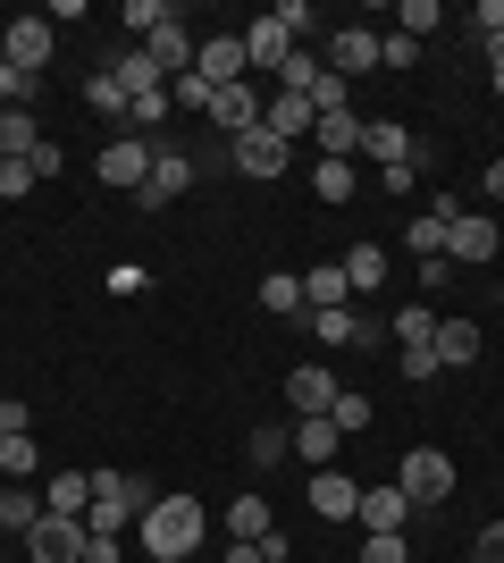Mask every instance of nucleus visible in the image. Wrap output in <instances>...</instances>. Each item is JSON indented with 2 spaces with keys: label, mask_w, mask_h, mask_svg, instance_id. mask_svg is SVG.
<instances>
[{
  "label": "nucleus",
  "mask_w": 504,
  "mask_h": 563,
  "mask_svg": "<svg viewBox=\"0 0 504 563\" xmlns=\"http://www.w3.org/2000/svg\"><path fill=\"white\" fill-rule=\"evenodd\" d=\"M168 18H177L168 0H126V9H119V25H126V34H135V43H152V34H160Z\"/></svg>",
  "instance_id": "nucleus-29"
},
{
  "label": "nucleus",
  "mask_w": 504,
  "mask_h": 563,
  "mask_svg": "<svg viewBox=\"0 0 504 563\" xmlns=\"http://www.w3.org/2000/svg\"><path fill=\"white\" fill-rule=\"evenodd\" d=\"M429 336H437V311L429 303H404V311H395V353H429Z\"/></svg>",
  "instance_id": "nucleus-26"
},
{
  "label": "nucleus",
  "mask_w": 504,
  "mask_h": 563,
  "mask_svg": "<svg viewBox=\"0 0 504 563\" xmlns=\"http://www.w3.org/2000/svg\"><path fill=\"white\" fill-rule=\"evenodd\" d=\"M488 76H496V101H504V34L488 43Z\"/></svg>",
  "instance_id": "nucleus-46"
},
{
  "label": "nucleus",
  "mask_w": 504,
  "mask_h": 563,
  "mask_svg": "<svg viewBox=\"0 0 504 563\" xmlns=\"http://www.w3.org/2000/svg\"><path fill=\"white\" fill-rule=\"evenodd\" d=\"M395 488L412 496V514H421V505H446V496H455V454L412 446V454H404V471H395Z\"/></svg>",
  "instance_id": "nucleus-2"
},
{
  "label": "nucleus",
  "mask_w": 504,
  "mask_h": 563,
  "mask_svg": "<svg viewBox=\"0 0 504 563\" xmlns=\"http://www.w3.org/2000/svg\"><path fill=\"white\" fill-rule=\"evenodd\" d=\"M193 76H202L211 93L244 85V76H253V59H244V34H202V43H193Z\"/></svg>",
  "instance_id": "nucleus-4"
},
{
  "label": "nucleus",
  "mask_w": 504,
  "mask_h": 563,
  "mask_svg": "<svg viewBox=\"0 0 504 563\" xmlns=\"http://www.w3.org/2000/svg\"><path fill=\"white\" fill-rule=\"evenodd\" d=\"M437 25H446V9H437V0H404V9H395V34H412V43H421V34H437Z\"/></svg>",
  "instance_id": "nucleus-33"
},
{
  "label": "nucleus",
  "mask_w": 504,
  "mask_h": 563,
  "mask_svg": "<svg viewBox=\"0 0 504 563\" xmlns=\"http://www.w3.org/2000/svg\"><path fill=\"white\" fill-rule=\"evenodd\" d=\"M261 126H269L278 143H294V135H312V126H320V110H312L303 93H269V101H261Z\"/></svg>",
  "instance_id": "nucleus-15"
},
{
  "label": "nucleus",
  "mask_w": 504,
  "mask_h": 563,
  "mask_svg": "<svg viewBox=\"0 0 504 563\" xmlns=\"http://www.w3.org/2000/svg\"><path fill=\"white\" fill-rule=\"evenodd\" d=\"M320 76H328V68H320V51H287V68H278V93H303V101H312Z\"/></svg>",
  "instance_id": "nucleus-30"
},
{
  "label": "nucleus",
  "mask_w": 504,
  "mask_h": 563,
  "mask_svg": "<svg viewBox=\"0 0 504 563\" xmlns=\"http://www.w3.org/2000/svg\"><path fill=\"white\" fill-rule=\"evenodd\" d=\"M85 505H93V471H59V479H51V505H43V514L85 521Z\"/></svg>",
  "instance_id": "nucleus-21"
},
{
  "label": "nucleus",
  "mask_w": 504,
  "mask_h": 563,
  "mask_svg": "<svg viewBox=\"0 0 504 563\" xmlns=\"http://www.w3.org/2000/svg\"><path fill=\"white\" fill-rule=\"evenodd\" d=\"M379 68V25H328V76H370Z\"/></svg>",
  "instance_id": "nucleus-8"
},
{
  "label": "nucleus",
  "mask_w": 504,
  "mask_h": 563,
  "mask_svg": "<svg viewBox=\"0 0 504 563\" xmlns=\"http://www.w3.org/2000/svg\"><path fill=\"white\" fill-rule=\"evenodd\" d=\"M34 463H43V446H34V438H0V479H25Z\"/></svg>",
  "instance_id": "nucleus-34"
},
{
  "label": "nucleus",
  "mask_w": 504,
  "mask_h": 563,
  "mask_svg": "<svg viewBox=\"0 0 504 563\" xmlns=\"http://www.w3.org/2000/svg\"><path fill=\"white\" fill-rule=\"evenodd\" d=\"M287 34H278V25H269V18H253V34H244V59H253V76H278V68H287Z\"/></svg>",
  "instance_id": "nucleus-20"
},
{
  "label": "nucleus",
  "mask_w": 504,
  "mask_h": 563,
  "mask_svg": "<svg viewBox=\"0 0 504 563\" xmlns=\"http://www.w3.org/2000/svg\"><path fill=\"white\" fill-rule=\"evenodd\" d=\"M361 563H412L404 539H361Z\"/></svg>",
  "instance_id": "nucleus-43"
},
{
  "label": "nucleus",
  "mask_w": 504,
  "mask_h": 563,
  "mask_svg": "<svg viewBox=\"0 0 504 563\" xmlns=\"http://www.w3.org/2000/svg\"><path fill=\"white\" fill-rule=\"evenodd\" d=\"M177 194H193V152H177V143H152V177H144V211H168Z\"/></svg>",
  "instance_id": "nucleus-6"
},
{
  "label": "nucleus",
  "mask_w": 504,
  "mask_h": 563,
  "mask_svg": "<svg viewBox=\"0 0 504 563\" xmlns=\"http://www.w3.org/2000/svg\"><path fill=\"white\" fill-rule=\"evenodd\" d=\"M168 110H211V85H202V76H177V85H168Z\"/></svg>",
  "instance_id": "nucleus-40"
},
{
  "label": "nucleus",
  "mask_w": 504,
  "mask_h": 563,
  "mask_svg": "<svg viewBox=\"0 0 504 563\" xmlns=\"http://www.w3.org/2000/svg\"><path fill=\"white\" fill-rule=\"evenodd\" d=\"M0 51H9V68L43 76L51 68V18H9L0 25Z\"/></svg>",
  "instance_id": "nucleus-10"
},
{
  "label": "nucleus",
  "mask_w": 504,
  "mask_h": 563,
  "mask_svg": "<svg viewBox=\"0 0 504 563\" xmlns=\"http://www.w3.org/2000/svg\"><path fill=\"white\" fill-rule=\"evenodd\" d=\"M446 228H455V219H412V253H421V261H437V253H446Z\"/></svg>",
  "instance_id": "nucleus-36"
},
{
  "label": "nucleus",
  "mask_w": 504,
  "mask_h": 563,
  "mask_svg": "<svg viewBox=\"0 0 504 563\" xmlns=\"http://www.w3.org/2000/svg\"><path fill=\"white\" fill-rule=\"evenodd\" d=\"M471 563H504V521H488L480 547H471Z\"/></svg>",
  "instance_id": "nucleus-44"
},
{
  "label": "nucleus",
  "mask_w": 504,
  "mask_h": 563,
  "mask_svg": "<svg viewBox=\"0 0 504 563\" xmlns=\"http://www.w3.org/2000/svg\"><path fill=\"white\" fill-rule=\"evenodd\" d=\"M336 446H345V438H336V421H294V454H303L312 471H328Z\"/></svg>",
  "instance_id": "nucleus-22"
},
{
  "label": "nucleus",
  "mask_w": 504,
  "mask_h": 563,
  "mask_svg": "<svg viewBox=\"0 0 504 563\" xmlns=\"http://www.w3.org/2000/svg\"><path fill=\"white\" fill-rule=\"evenodd\" d=\"M471 34H480V43H496V34H504V0H480V9H471Z\"/></svg>",
  "instance_id": "nucleus-42"
},
{
  "label": "nucleus",
  "mask_w": 504,
  "mask_h": 563,
  "mask_svg": "<svg viewBox=\"0 0 504 563\" xmlns=\"http://www.w3.org/2000/svg\"><path fill=\"white\" fill-rule=\"evenodd\" d=\"M354 505H361V488H354L336 463L312 471V514H320V521H354Z\"/></svg>",
  "instance_id": "nucleus-16"
},
{
  "label": "nucleus",
  "mask_w": 504,
  "mask_h": 563,
  "mask_svg": "<svg viewBox=\"0 0 504 563\" xmlns=\"http://www.w3.org/2000/svg\"><path fill=\"white\" fill-rule=\"evenodd\" d=\"M227 161H236V177H261V186H269V177H287V168H294V143H278L269 126H253V135L227 143Z\"/></svg>",
  "instance_id": "nucleus-7"
},
{
  "label": "nucleus",
  "mask_w": 504,
  "mask_h": 563,
  "mask_svg": "<svg viewBox=\"0 0 504 563\" xmlns=\"http://www.w3.org/2000/svg\"><path fill=\"white\" fill-rule=\"evenodd\" d=\"M328 421H336V438H354V429H370V396H336V412H328Z\"/></svg>",
  "instance_id": "nucleus-39"
},
{
  "label": "nucleus",
  "mask_w": 504,
  "mask_h": 563,
  "mask_svg": "<svg viewBox=\"0 0 504 563\" xmlns=\"http://www.w3.org/2000/svg\"><path fill=\"white\" fill-rule=\"evenodd\" d=\"M345 278H354V295H379L387 286V244H354V253H345Z\"/></svg>",
  "instance_id": "nucleus-24"
},
{
  "label": "nucleus",
  "mask_w": 504,
  "mask_h": 563,
  "mask_svg": "<svg viewBox=\"0 0 504 563\" xmlns=\"http://www.w3.org/2000/svg\"><path fill=\"white\" fill-rule=\"evenodd\" d=\"M261 311H278V320H303V278H294V269H269V278H261Z\"/></svg>",
  "instance_id": "nucleus-25"
},
{
  "label": "nucleus",
  "mask_w": 504,
  "mask_h": 563,
  "mask_svg": "<svg viewBox=\"0 0 504 563\" xmlns=\"http://www.w3.org/2000/svg\"><path fill=\"white\" fill-rule=\"evenodd\" d=\"M287 454H294V429H253V471L287 463Z\"/></svg>",
  "instance_id": "nucleus-35"
},
{
  "label": "nucleus",
  "mask_w": 504,
  "mask_h": 563,
  "mask_svg": "<svg viewBox=\"0 0 504 563\" xmlns=\"http://www.w3.org/2000/svg\"><path fill=\"white\" fill-rule=\"evenodd\" d=\"M336 303H354L345 261H320V269H303V311H336Z\"/></svg>",
  "instance_id": "nucleus-18"
},
{
  "label": "nucleus",
  "mask_w": 504,
  "mask_h": 563,
  "mask_svg": "<svg viewBox=\"0 0 504 563\" xmlns=\"http://www.w3.org/2000/svg\"><path fill=\"white\" fill-rule=\"evenodd\" d=\"M144 547H152V563H177V555H202V539H211V514L193 505V496H160L144 521Z\"/></svg>",
  "instance_id": "nucleus-1"
},
{
  "label": "nucleus",
  "mask_w": 504,
  "mask_h": 563,
  "mask_svg": "<svg viewBox=\"0 0 504 563\" xmlns=\"http://www.w3.org/2000/svg\"><path fill=\"white\" fill-rule=\"evenodd\" d=\"M0 438H25V404H0Z\"/></svg>",
  "instance_id": "nucleus-45"
},
{
  "label": "nucleus",
  "mask_w": 504,
  "mask_h": 563,
  "mask_svg": "<svg viewBox=\"0 0 504 563\" xmlns=\"http://www.w3.org/2000/svg\"><path fill=\"white\" fill-rule=\"evenodd\" d=\"M93 177L110 194H144V177H152V135H110L101 143V161H93Z\"/></svg>",
  "instance_id": "nucleus-3"
},
{
  "label": "nucleus",
  "mask_w": 504,
  "mask_h": 563,
  "mask_svg": "<svg viewBox=\"0 0 504 563\" xmlns=\"http://www.w3.org/2000/svg\"><path fill=\"white\" fill-rule=\"evenodd\" d=\"M429 353H437V371H462V362H480V320H437Z\"/></svg>",
  "instance_id": "nucleus-17"
},
{
  "label": "nucleus",
  "mask_w": 504,
  "mask_h": 563,
  "mask_svg": "<svg viewBox=\"0 0 504 563\" xmlns=\"http://www.w3.org/2000/svg\"><path fill=\"white\" fill-rule=\"evenodd\" d=\"M0 563H9V555H0Z\"/></svg>",
  "instance_id": "nucleus-51"
},
{
  "label": "nucleus",
  "mask_w": 504,
  "mask_h": 563,
  "mask_svg": "<svg viewBox=\"0 0 504 563\" xmlns=\"http://www.w3.org/2000/svg\"><path fill=\"white\" fill-rule=\"evenodd\" d=\"M144 59H152V68L168 76V85H177V76H193V34H186V18H168L160 34L144 43Z\"/></svg>",
  "instance_id": "nucleus-14"
},
{
  "label": "nucleus",
  "mask_w": 504,
  "mask_h": 563,
  "mask_svg": "<svg viewBox=\"0 0 504 563\" xmlns=\"http://www.w3.org/2000/svg\"><path fill=\"white\" fill-rule=\"evenodd\" d=\"M34 186H43V168H34V161H0V194H9V202L34 194Z\"/></svg>",
  "instance_id": "nucleus-38"
},
{
  "label": "nucleus",
  "mask_w": 504,
  "mask_h": 563,
  "mask_svg": "<svg viewBox=\"0 0 504 563\" xmlns=\"http://www.w3.org/2000/svg\"><path fill=\"white\" fill-rule=\"evenodd\" d=\"M177 563H202V555H177Z\"/></svg>",
  "instance_id": "nucleus-49"
},
{
  "label": "nucleus",
  "mask_w": 504,
  "mask_h": 563,
  "mask_svg": "<svg viewBox=\"0 0 504 563\" xmlns=\"http://www.w3.org/2000/svg\"><path fill=\"white\" fill-rule=\"evenodd\" d=\"M34 521H43V496H25V488H0V530H34Z\"/></svg>",
  "instance_id": "nucleus-31"
},
{
  "label": "nucleus",
  "mask_w": 504,
  "mask_h": 563,
  "mask_svg": "<svg viewBox=\"0 0 504 563\" xmlns=\"http://www.w3.org/2000/svg\"><path fill=\"white\" fill-rule=\"evenodd\" d=\"M25 547H34V563H85V521L43 514L34 530H25Z\"/></svg>",
  "instance_id": "nucleus-11"
},
{
  "label": "nucleus",
  "mask_w": 504,
  "mask_h": 563,
  "mask_svg": "<svg viewBox=\"0 0 504 563\" xmlns=\"http://www.w3.org/2000/svg\"><path fill=\"white\" fill-rule=\"evenodd\" d=\"M312 186L320 202H354V161H312Z\"/></svg>",
  "instance_id": "nucleus-32"
},
{
  "label": "nucleus",
  "mask_w": 504,
  "mask_h": 563,
  "mask_svg": "<svg viewBox=\"0 0 504 563\" xmlns=\"http://www.w3.org/2000/svg\"><path fill=\"white\" fill-rule=\"evenodd\" d=\"M269 530H278V521H269V496H236V505H227V539H269Z\"/></svg>",
  "instance_id": "nucleus-23"
},
{
  "label": "nucleus",
  "mask_w": 504,
  "mask_h": 563,
  "mask_svg": "<svg viewBox=\"0 0 504 563\" xmlns=\"http://www.w3.org/2000/svg\"><path fill=\"white\" fill-rule=\"evenodd\" d=\"M0 152H9V161L43 152V126H34V110H0Z\"/></svg>",
  "instance_id": "nucleus-27"
},
{
  "label": "nucleus",
  "mask_w": 504,
  "mask_h": 563,
  "mask_svg": "<svg viewBox=\"0 0 504 563\" xmlns=\"http://www.w3.org/2000/svg\"><path fill=\"white\" fill-rule=\"evenodd\" d=\"M269 25H278L294 51H303V34H320V9H312V0H278V9H269Z\"/></svg>",
  "instance_id": "nucleus-28"
},
{
  "label": "nucleus",
  "mask_w": 504,
  "mask_h": 563,
  "mask_svg": "<svg viewBox=\"0 0 504 563\" xmlns=\"http://www.w3.org/2000/svg\"><path fill=\"white\" fill-rule=\"evenodd\" d=\"M412 59H421L412 34H379V68H412Z\"/></svg>",
  "instance_id": "nucleus-41"
},
{
  "label": "nucleus",
  "mask_w": 504,
  "mask_h": 563,
  "mask_svg": "<svg viewBox=\"0 0 504 563\" xmlns=\"http://www.w3.org/2000/svg\"><path fill=\"white\" fill-rule=\"evenodd\" d=\"M336 396H345V387H336L328 362H294V371H287V404H294V421H328Z\"/></svg>",
  "instance_id": "nucleus-5"
},
{
  "label": "nucleus",
  "mask_w": 504,
  "mask_h": 563,
  "mask_svg": "<svg viewBox=\"0 0 504 563\" xmlns=\"http://www.w3.org/2000/svg\"><path fill=\"white\" fill-rule=\"evenodd\" d=\"M261 101H269V93H253V76H244V85L211 93V126H219L227 143H236V135H253V126H261Z\"/></svg>",
  "instance_id": "nucleus-13"
},
{
  "label": "nucleus",
  "mask_w": 504,
  "mask_h": 563,
  "mask_svg": "<svg viewBox=\"0 0 504 563\" xmlns=\"http://www.w3.org/2000/svg\"><path fill=\"white\" fill-rule=\"evenodd\" d=\"M354 521H361V539H404V521H412V496L395 488V479H387V488H361Z\"/></svg>",
  "instance_id": "nucleus-9"
},
{
  "label": "nucleus",
  "mask_w": 504,
  "mask_h": 563,
  "mask_svg": "<svg viewBox=\"0 0 504 563\" xmlns=\"http://www.w3.org/2000/svg\"><path fill=\"white\" fill-rule=\"evenodd\" d=\"M227 563H261V547H244V539H236V547H227Z\"/></svg>",
  "instance_id": "nucleus-48"
},
{
  "label": "nucleus",
  "mask_w": 504,
  "mask_h": 563,
  "mask_svg": "<svg viewBox=\"0 0 504 563\" xmlns=\"http://www.w3.org/2000/svg\"><path fill=\"white\" fill-rule=\"evenodd\" d=\"M496 219H480V211H455V228H446V261H471V269H488L496 261Z\"/></svg>",
  "instance_id": "nucleus-12"
},
{
  "label": "nucleus",
  "mask_w": 504,
  "mask_h": 563,
  "mask_svg": "<svg viewBox=\"0 0 504 563\" xmlns=\"http://www.w3.org/2000/svg\"><path fill=\"white\" fill-rule=\"evenodd\" d=\"M480 186H488V202H504V161H488V177H480Z\"/></svg>",
  "instance_id": "nucleus-47"
},
{
  "label": "nucleus",
  "mask_w": 504,
  "mask_h": 563,
  "mask_svg": "<svg viewBox=\"0 0 504 563\" xmlns=\"http://www.w3.org/2000/svg\"><path fill=\"white\" fill-rule=\"evenodd\" d=\"M361 152H370L379 168H404L412 152H421V143H412L404 126H395V118H370V126H361Z\"/></svg>",
  "instance_id": "nucleus-19"
},
{
  "label": "nucleus",
  "mask_w": 504,
  "mask_h": 563,
  "mask_svg": "<svg viewBox=\"0 0 504 563\" xmlns=\"http://www.w3.org/2000/svg\"><path fill=\"white\" fill-rule=\"evenodd\" d=\"M0 161H9V152H0Z\"/></svg>",
  "instance_id": "nucleus-50"
},
{
  "label": "nucleus",
  "mask_w": 504,
  "mask_h": 563,
  "mask_svg": "<svg viewBox=\"0 0 504 563\" xmlns=\"http://www.w3.org/2000/svg\"><path fill=\"white\" fill-rule=\"evenodd\" d=\"M85 101H93L101 118H126V93H119V76H110V68H101L93 85H85Z\"/></svg>",
  "instance_id": "nucleus-37"
}]
</instances>
